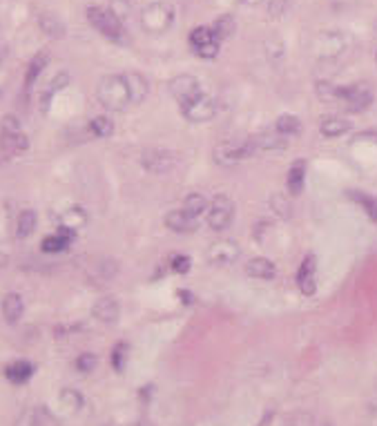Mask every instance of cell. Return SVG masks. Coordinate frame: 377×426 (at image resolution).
Listing matches in <instances>:
<instances>
[{
  "instance_id": "30",
  "label": "cell",
  "mask_w": 377,
  "mask_h": 426,
  "mask_svg": "<svg viewBox=\"0 0 377 426\" xmlns=\"http://www.w3.org/2000/svg\"><path fill=\"white\" fill-rule=\"evenodd\" d=\"M275 130L279 132L281 136H293L301 130V121L293 114H281L277 121H275Z\"/></svg>"
},
{
  "instance_id": "17",
  "label": "cell",
  "mask_w": 377,
  "mask_h": 426,
  "mask_svg": "<svg viewBox=\"0 0 377 426\" xmlns=\"http://www.w3.org/2000/svg\"><path fill=\"white\" fill-rule=\"evenodd\" d=\"M123 77H125V81H128L132 103H143L145 97H147V90H150V85H147V81H145L143 74L128 72V74H123Z\"/></svg>"
},
{
  "instance_id": "24",
  "label": "cell",
  "mask_w": 377,
  "mask_h": 426,
  "mask_svg": "<svg viewBox=\"0 0 377 426\" xmlns=\"http://www.w3.org/2000/svg\"><path fill=\"white\" fill-rule=\"evenodd\" d=\"M304 176H306V163L304 161H297V163H293V168L288 170V179H286V187L293 196L304 190Z\"/></svg>"
},
{
  "instance_id": "11",
  "label": "cell",
  "mask_w": 377,
  "mask_h": 426,
  "mask_svg": "<svg viewBox=\"0 0 377 426\" xmlns=\"http://www.w3.org/2000/svg\"><path fill=\"white\" fill-rule=\"evenodd\" d=\"M297 288L304 292L306 297L315 295L317 290V259L313 254H308V257L301 261V266L297 270Z\"/></svg>"
},
{
  "instance_id": "44",
  "label": "cell",
  "mask_w": 377,
  "mask_h": 426,
  "mask_svg": "<svg viewBox=\"0 0 377 426\" xmlns=\"http://www.w3.org/2000/svg\"><path fill=\"white\" fill-rule=\"evenodd\" d=\"M241 3H248V5H257V3H261V0H241Z\"/></svg>"
},
{
  "instance_id": "36",
  "label": "cell",
  "mask_w": 377,
  "mask_h": 426,
  "mask_svg": "<svg viewBox=\"0 0 377 426\" xmlns=\"http://www.w3.org/2000/svg\"><path fill=\"white\" fill-rule=\"evenodd\" d=\"M128 353H130V346L128 344H116L114 350H112V366H114V371H123L125 368V362H128Z\"/></svg>"
},
{
  "instance_id": "2",
  "label": "cell",
  "mask_w": 377,
  "mask_h": 426,
  "mask_svg": "<svg viewBox=\"0 0 377 426\" xmlns=\"http://www.w3.org/2000/svg\"><path fill=\"white\" fill-rule=\"evenodd\" d=\"M88 21L90 25L96 30L99 34H103L105 39L114 41V43H123L125 41V27H123V21L112 12V9H105V7H99V5H92L88 7Z\"/></svg>"
},
{
  "instance_id": "22",
  "label": "cell",
  "mask_w": 377,
  "mask_h": 426,
  "mask_svg": "<svg viewBox=\"0 0 377 426\" xmlns=\"http://www.w3.org/2000/svg\"><path fill=\"white\" fill-rule=\"evenodd\" d=\"M353 123H348L346 119L342 116H326L322 121V125H319V130H322V134L328 136V139H335V136H342L346 134V132H351Z\"/></svg>"
},
{
  "instance_id": "29",
  "label": "cell",
  "mask_w": 377,
  "mask_h": 426,
  "mask_svg": "<svg viewBox=\"0 0 377 426\" xmlns=\"http://www.w3.org/2000/svg\"><path fill=\"white\" fill-rule=\"evenodd\" d=\"M183 210H185L187 214H192V216H196V219H199V216H201L205 210H208V201H205V196H203V194L192 192V194H187V196H185Z\"/></svg>"
},
{
  "instance_id": "19",
  "label": "cell",
  "mask_w": 377,
  "mask_h": 426,
  "mask_svg": "<svg viewBox=\"0 0 377 426\" xmlns=\"http://www.w3.org/2000/svg\"><path fill=\"white\" fill-rule=\"evenodd\" d=\"M34 375V364L25 362V359H18V362H12L5 368V377L12 384H25L30 377Z\"/></svg>"
},
{
  "instance_id": "4",
  "label": "cell",
  "mask_w": 377,
  "mask_h": 426,
  "mask_svg": "<svg viewBox=\"0 0 377 426\" xmlns=\"http://www.w3.org/2000/svg\"><path fill=\"white\" fill-rule=\"evenodd\" d=\"M254 154L250 139H232L223 141L214 148V161L219 165H237L243 159H250Z\"/></svg>"
},
{
  "instance_id": "40",
  "label": "cell",
  "mask_w": 377,
  "mask_h": 426,
  "mask_svg": "<svg viewBox=\"0 0 377 426\" xmlns=\"http://www.w3.org/2000/svg\"><path fill=\"white\" fill-rule=\"evenodd\" d=\"M16 132H21V123H18L16 116H5L3 119V134H16Z\"/></svg>"
},
{
  "instance_id": "12",
  "label": "cell",
  "mask_w": 377,
  "mask_h": 426,
  "mask_svg": "<svg viewBox=\"0 0 377 426\" xmlns=\"http://www.w3.org/2000/svg\"><path fill=\"white\" fill-rule=\"evenodd\" d=\"M239 245L230 241V239H223V241H216L210 245L208 250V259L212 263H219V266H228V263H234L239 259Z\"/></svg>"
},
{
  "instance_id": "39",
  "label": "cell",
  "mask_w": 377,
  "mask_h": 426,
  "mask_svg": "<svg viewBox=\"0 0 377 426\" xmlns=\"http://www.w3.org/2000/svg\"><path fill=\"white\" fill-rule=\"evenodd\" d=\"M170 266H172L174 272H187L190 270V259H187L185 254H174V257L170 259Z\"/></svg>"
},
{
  "instance_id": "25",
  "label": "cell",
  "mask_w": 377,
  "mask_h": 426,
  "mask_svg": "<svg viewBox=\"0 0 377 426\" xmlns=\"http://www.w3.org/2000/svg\"><path fill=\"white\" fill-rule=\"evenodd\" d=\"M68 83H70V74H68V72H61L59 77H54V79H52V83L47 85V90L41 94V105H43L45 112H47V108H50V103H52V99H54V94H56V92H61Z\"/></svg>"
},
{
  "instance_id": "33",
  "label": "cell",
  "mask_w": 377,
  "mask_h": 426,
  "mask_svg": "<svg viewBox=\"0 0 377 426\" xmlns=\"http://www.w3.org/2000/svg\"><path fill=\"white\" fill-rule=\"evenodd\" d=\"M36 212L34 210H23L21 216H18V225H16V230H18V236H30L34 230H36Z\"/></svg>"
},
{
  "instance_id": "42",
  "label": "cell",
  "mask_w": 377,
  "mask_h": 426,
  "mask_svg": "<svg viewBox=\"0 0 377 426\" xmlns=\"http://www.w3.org/2000/svg\"><path fill=\"white\" fill-rule=\"evenodd\" d=\"M5 56H7V50H5V47H0V65H3V61H5Z\"/></svg>"
},
{
  "instance_id": "15",
  "label": "cell",
  "mask_w": 377,
  "mask_h": 426,
  "mask_svg": "<svg viewBox=\"0 0 377 426\" xmlns=\"http://www.w3.org/2000/svg\"><path fill=\"white\" fill-rule=\"evenodd\" d=\"M119 301L114 297H101L96 304L92 306V315L96 317L99 321H103V324H114V321L119 319Z\"/></svg>"
},
{
  "instance_id": "27",
  "label": "cell",
  "mask_w": 377,
  "mask_h": 426,
  "mask_svg": "<svg viewBox=\"0 0 377 426\" xmlns=\"http://www.w3.org/2000/svg\"><path fill=\"white\" fill-rule=\"evenodd\" d=\"M85 221H88V214H85L81 207H70V210H65L61 214V225L63 228H70L77 232L81 225H85Z\"/></svg>"
},
{
  "instance_id": "3",
  "label": "cell",
  "mask_w": 377,
  "mask_h": 426,
  "mask_svg": "<svg viewBox=\"0 0 377 426\" xmlns=\"http://www.w3.org/2000/svg\"><path fill=\"white\" fill-rule=\"evenodd\" d=\"M174 7L170 3H150L143 12H141V27L147 32V34H163L167 32L170 27L174 23Z\"/></svg>"
},
{
  "instance_id": "45",
  "label": "cell",
  "mask_w": 377,
  "mask_h": 426,
  "mask_svg": "<svg viewBox=\"0 0 377 426\" xmlns=\"http://www.w3.org/2000/svg\"><path fill=\"white\" fill-rule=\"evenodd\" d=\"M375 61H377V56H375Z\"/></svg>"
},
{
  "instance_id": "8",
  "label": "cell",
  "mask_w": 377,
  "mask_h": 426,
  "mask_svg": "<svg viewBox=\"0 0 377 426\" xmlns=\"http://www.w3.org/2000/svg\"><path fill=\"white\" fill-rule=\"evenodd\" d=\"M141 165L152 174H165L176 165V154L163 148H150L141 154Z\"/></svg>"
},
{
  "instance_id": "5",
  "label": "cell",
  "mask_w": 377,
  "mask_h": 426,
  "mask_svg": "<svg viewBox=\"0 0 377 426\" xmlns=\"http://www.w3.org/2000/svg\"><path fill=\"white\" fill-rule=\"evenodd\" d=\"M339 103H344L346 110L351 112H364L373 103V90L366 83L342 85L339 88Z\"/></svg>"
},
{
  "instance_id": "7",
  "label": "cell",
  "mask_w": 377,
  "mask_h": 426,
  "mask_svg": "<svg viewBox=\"0 0 377 426\" xmlns=\"http://www.w3.org/2000/svg\"><path fill=\"white\" fill-rule=\"evenodd\" d=\"M234 219V203L232 199L216 194L210 201V212H208V225L212 230L221 232L225 230Z\"/></svg>"
},
{
  "instance_id": "13",
  "label": "cell",
  "mask_w": 377,
  "mask_h": 426,
  "mask_svg": "<svg viewBox=\"0 0 377 426\" xmlns=\"http://www.w3.org/2000/svg\"><path fill=\"white\" fill-rule=\"evenodd\" d=\"M252 148H254V154L257 152H279V150H286L288 148V141L286 136H281L279 132H263V134L252 136Z\"/></svg>"
},
{
  "instance_id": "23",
  "label": "cell",
  "mask_w": 377,
  "mask_h": 426,
  "mask_svg": "<svg viewBox=\"0 0 377 426\" xmlns=\"http://www.w3.org/2000/svg\"><path fill=\"white\" fill-rule=\"evenodd\" d=\"M246 272L254 279H272L275 277V263L266 257H254L248 261Z\"/></svg>"
},
{
  "instance_id": "35",
  "label": "cell",
  "mask_w": 377,
  "mask_h": 426,
  "mask_svg": "<svg viewBox=\"0 0 377 426\" xmlns=\"http://www.w3.org/2000/svg\"><path fill=\"white\" fill-rule=\"evenodd\" d=\"M270 207H272V212L284 216V219H288L290 212H293V205H290V201L284 194H272L270 196Z\"/></svg>"
},
{
  "instance_id": "16",
  "label": "cell",
  "mask_w": 377,
  "mask_h": 426,
  "mask_svg": "<svg viewBox=\"0 0 377 426\" xmlns=\"http://www.w3.org/2000/svg\"><path fill=\"white\" fill-rule=\"evenodd\" d=\"M165 225L172 232H194L196 230V216L187 214L185 210H172L165 214Z\"/></svg>"
},
{
  "instance_id": "41",
  "label": "cell",
  "mask_w": 377,
  "mask_h": 426,
  "mask_svg": "<svg viewBox=\"0 0 377 426\" xmlns=\"http://www.w3.org/2000/svg\"><path fill=\"white\" fill-rule=\"evenodd\" d=\"M7 263H9V257H7V254H5L3 250H0V268L7 266Z\"/></svg>"
},
{
  "instance_id": "1",
  "label": "cell",
  "mask_w": 377,
  "mask_h": 426,
  "mask_svg": "<svg viewBox=\"0 0 377 426\" xmlns=\"http://www.w3.org/2000/svg\"><path fill=\"white\" fill-rule=\"evenodd\" d=\"M96 97L101 101L103 108H108L112 112H121L125 110L132 99H130V88L123 74H108L99 81L96 88Z\"/></svg>"
},
{
  "instance_id": "21",
  "label": "cell",
  "mask_w": 377,
  "mask_h": 426,
  "mask_svg": "<svg viewBox=\"0 0 377 426\" xmlns=\"http://www.w3.org/2000/svg\"><path fill=\"white\" fill-rule=\"evenodd\" d=\"M47 63H50V54L47 52L36 54L34 59L30 61V65H27V74H25V90H32V85L39 81L43 70L47 68Z\"/></svg>"
},
{
  "instance_id": "20",
  "label": "cell",
  "mask_w": 377,
  "mask_h": 426,
  "mask_svg": "<svg viewBox=\"0 0 377 426\" xmlns=\"http://www.w3.org/2000/svg\"><path fill=\"white\" fill-rule=\"evenodd\" d=\"M27 148H30V139H27L23 132H16V134H3V139H0V150H3L7 156L21 154Z\"/></svg>"
},
{
  "instance_id": "43",
  "label": "cell",
  "mask_w": 377,
  "mask_h": 426,
  "mask_svg": "<svg viewBox=\"0 0 377 426\" xmlns=\"http://www.w3.org/2000/svg\"><path fill=\"white\" fill-rule=\"evenodd\" d=\"M7 159H9V156H7V154L3 152V150H0V165H3V163H5V161H7Z\"/></svg>"
},
{
  "instance_id": "9",
  "label": "cell",
  "mask_w": 377,
  "mask_h": 426,
  "mask_svg": "<svg viewBox=\"0 0 377 426\" xmlns=\"http://www.w3.org/2000/svg\"><path fill=\"white\" fill-rule=\"evenodd\" d=\"M181 112H183V116H185L187 121H192V123H205V121H210V119L214 116L216 105H214V99H210L208 94H199L196 99L183 103Z\"/></svg>"
},
{
  "instance_id": "14",
  "label": "cell",
  "mask_w": 377,
  "mask_h": 426,
  "mask_svg": "<svg viewBox=\"0 0 377 426\" xmlns=\"http://www.w3.org/2000/svg\"><path fill=\"white\" fill-rule=\"evenodd\" d=\"M346 47L344 39L339 34H322L315 43V54L319 56V59H333V56H337L339 52H342Z\"/></svg>"
},
{
  "instance_id": "34",
  "label": "cell",
  "mask_w": 377,
  "mask_h": 426,
  "mask_svg": "<svg viewBox=\"0 0 377 426\" xmlns=\"http://www.w3.org/2000/svg\"><path fill=\"white\" fill-rule=\"evenodd\" d=\"M61 404L70 411H79L83 406V395L79 391H74V388H63L61 391Z\"/></svg>"
},
{
  "instance_id": "6",
  "label": "cell",
  "mask_w": 377,
  "mask_h": 426,
  "mask_svg": "<svg viewBox=\"0 0 377 426\" xmlns=\"http://www.w3.org/2000/svg\"><path fill=\"white\" fill-rule=\"evenodd\" d=\"M190 47L192 52L199 56V59H214L216 54H219V47H221V41L216 39L212 27H196V30L190 32Z\"/></svg>"
},
{
  "instance_id": "37",
  "label": "cell",
  "mask_w": 377,
  "mask_h": 426,
  "mask_svg": "<svg viewBox=\"0 0 377 426\" xmlns=\"http://www.w3.org/2000/svg\"><path fill=\"white\" fill-rule=\"evenodd\" d=\"M315 92H317V97L322 99V101H339V88L337 85H331V83H317L315 85Z\"/></svg>"
},
{
  "instance_id": "31",
  "label": "cell",
  "mask_w": 377,
  "mask_h": 426,
  "mask_svg": "<svg viewBox=\"0 0 377 426\" xmlns=\"http://www.w3.org/2000/svg\"><path fill=\"white\" fill-rule=\"evenodd\" d=\"M353 199V201L362 207V210L366 212V216L373 221H377V199H371L369 194H364V192H351L348 194Z\"/></svg>"
},
{
  "instance_id": "28",
  "label": "cell",
  "mask_w": 377,
  "mask_h": 426,
  "mask_svg": "<svg viewBox=\"0 0 377 426\" xmlns=\"http://www.w3.org/2000/svg\"><path fill=\"white\" fill-rule=\"evenodd\" d=\"M212 32L219 41H225V39H230L234 32H237V23H234L232 16H219L212 23Z\"/></svg>"
},
{
  "instance_id": "18",
  "label": "cell",
  "mask_w": 377,
  "mask_h": 426,
  "mask_svg": "<svg viewBox=\"0 0 377 426\" xmlns=\"http://www.w3.org/2000/svg\"><path fill=\"white\" fill-rule=\"evenodd\" d=\"M23 310H25V304H23V297L18 295V292H9L3 299V317L7 324H16L18 319L23 317Z\"/></svg>"
},
{
  "instance_id": "26",
  "label": "cell",
  "mask_w": 377,
  "mask_h": 426,
  "mask_svg": "<svg viewBox=\"0 0 377 426\" xmlns=\"http://www.w3.org/2000/svg\"><path fill=\"white\" fill-rule=\"evenodd\" d=\"M39 25H41V30L50 36V39H63L65 36V25L54 14H41Z\"/></svg>"
},
{
  "instance_id": "32",
  "label": "cell",
  "mask_w": 377,
  "mask_h": 426,
  "mask_svg": "<svg viewBox=\"0 0 377 426\" xmlns=\"http://www.w3.org/2000/svg\"><path fill=\"white\" fill-rule=\"evenodd\" d=\"M90 130H92L94 136L108 139V136H112V132H114V123H112L108 116H94L90 121Z\"/></svg>"
},
{
  "instance_id": "38",
  "label": "cell",
  "mask_w": 377,
  "mask_h": 426,
  "mask_svg": "<svg viewBox=\"0 0 377 426\" xmlns=\"http://www.w3.org/2000/svg\"><path fill=\"white\" fill-rule=\"evenodd\" d=\"M94 366H96V355H92V353H83L77 359V368L81 373H92Z\"/></svg>"
},
{
  "instance_id": "10",
  "label": "cell",
  "mask_w": 377,
  "mask_h": 426,
  "mask_svg": "<svg viewBox=\"0 0 377 426\" xmlns=\"http://www.w3.org/2000/svg\"><path fill=\"white\" fill-rule=\"evenodd\" d=\"M170 92H172V97L179 101V105H183V103L196 99L199 94H203L201 90V83L196 81L190 74H181V77H176L172 83H170Z\"/></svg>"
}]
</instances>
